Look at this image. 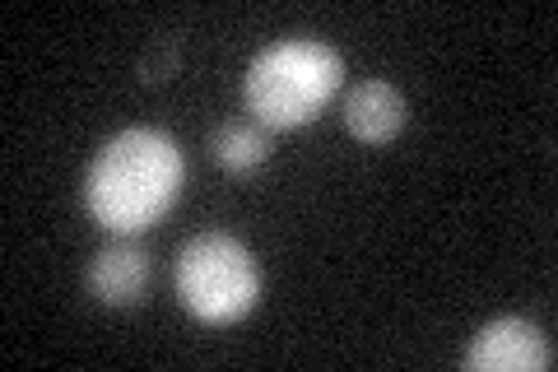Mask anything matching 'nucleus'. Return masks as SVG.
<instances>
[{
    "mask_svg": "<svg viewBox=\"0 0 558 372\" xmlns=\"http://www.w3.org/2000/svg\"><path fill=\"white\" fill-rule=\"evenodd\" d=\"M186 158L159 127L117 131L84 172V209L117 238L154 228L182 196Z\"/></svg>",
    "mask_w": 558,
    "mask_h": 372,
    "instance_id": "1",
    "label": "nucleus"
},
{
    "mask_svg": "<svg viewBox=\"0 0 558 372\" xmlns=\"http://www.w3.org/2000/svg\"><path fill=\"white\" fill-rule=\"evenodd\" d=\"M344 61L340 51L322 38H279L260 47L247 75H242V98L266 131H299L317 121L322 108L340 94Z\"/></svg>",
    "mask_w": 558,
    "mask_h": 372,
    "instance_id": "2",
    "label": "nucleus"
},
{
    "mask_svg": "<svg viewBox=\"0 0 558 372\" xmlns=\"http://www.w3.org/2000/svg\"><path fill=\"white\" fill-rule=\"evenodd\" d=\"M182 308L205 326L242 322L260 298V265L252 247L233 233H196L172 265Z\"/></svg>",
    "mask_w": 558,
    "mask_h": 372,
    "instance_id": "3",
    "label": "nucleus"
},
{
    "mask_svg": "<svg viewBox=\"0 0 558 372\" xmlns=\"http://www.w3.org/2000/svg\"><path fill=\"white\" fill-rule=\"evenodd\" d=\"M461 363L470 372H545L554 363V345L526 316H498L470 340Z\"/></svg>",
    "mask_w": 558,
    "mask_h": 372,
    "instance_id": "4",
    "label": "nucleus"
},
{
    "mask_svg": "<svg viewBox=\"0 0 558 372\" xmlns=\"http://www.w3.org/2000/svg\"><path fill=\"white\" fill-rule=\"evenodd\" d=\"M149 275H154V265H149L145 247L131 238H117L89 261L84 285H89V293L102 308H135V303H145V293H149Z\"/></svg>",
    "mask_w": 558,
    "mask_h": 372,
    "instance_id": "5",
    "label": "nucleus"
},
{
    "mask_svg": "<svg viewBox=\"0 0 558 372\" xmlns=\"http://www.w3.org/2000/svg\"><path fill=\"white\" fill-rule=\"evenodd\" d=\"M405 94L387 80H363L354 84V94L344 98V127L363 145H391V140L405 131Z\"/></svg>",
    "mask_w": 558,
    "mask_h": 372,
    "instance_id": "6",
    "label": "nucleus"
},
{
    "mask_svg": "<svg viewBox=\"0 0 558 372\" xmlns=\"http://www.w3.org/2000/svg\"><path fill=\"white\" fill-rule=\"evenodd\" d=\"M209 154H215L219 168L229 172H256L270 158V131L252 127V121H223V127L209 135Z\"/></svg>",
    "mask_w": 558,
    "mask_h": 372,
    "instance_id": "7",
    "label": "nucleus"
},
{
    "mask_svg": "<svg viewBox=\"0 0 558 372\" xmlns=\"http://www.w3.org/2000/svg\"><path fill=\"white\" fill-rule=\"evenodd\" d=\"M178 57H182L178 38H159V43L145 51V61H140V80H145V84H163V80H172V70H178Z\"/></svg>",
    "mask_w": 558,
    "mask_h": 372,
    "instance_id": "8",
    "label": "nucleus"
}]
</instances>
